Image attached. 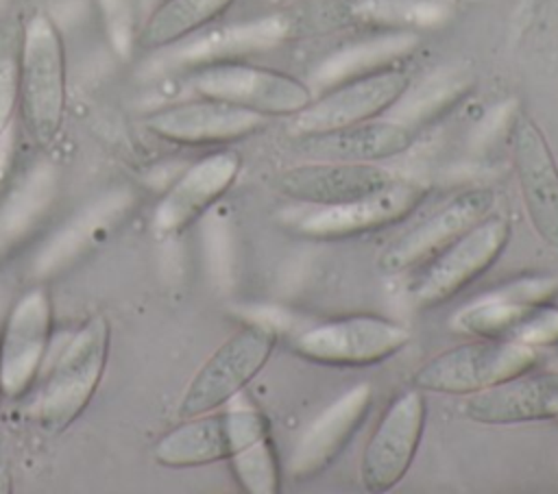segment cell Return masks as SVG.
Returning a JSON list of instances; mask_svg holds the SVG:
<instances>
[{
  "instance_id": "obj_1",
  "label": "cell",
  "mask_w": 558,
  "mask_h": 494,
  "mask_svg": "<svg viewBox=\"0 0 558 494\" xmlns=\"http://www.w3.org/2000/svg\"><path fill=\"white\" fill-rule=\"evenodd\" d=\"M68 111V52L59 24L35 11L22 26L20 48V118L31 139L52 146Z\"/></svg>"
},
{
  "instance_id": "obj_2",
  "label": "cell",
  "mask_w": 558,
  "mask_h": 494,
  "mask_svg": "<svg viewBox=\"0 0 558 494\" xmlns=\"http://www.w3.org/2000/svg\"><path fill=\"white\" fill-rule=\"evenodd\" d=\"M111 326L102 313L85 320L57 357L37 400V420L48 433H63L89 407L109 359Z\"/></svg>"
},
{
  "instance_id": "obj_3",
  "label": "cell",
  "mask_w": 558,
  "mask_h": 494,
  "mask_svg": "<svg viewBox=\"0 0 558 494\" xmlns=\"http://www.w3.org/2000/svg\"><path fill=\"white\" fill-rule=\"evenodd\" d=\"M536 361L538 350L527 344L473 337L471 342L447 348L421 363L414 370L410 385L425 394L471 396L534 370Z\"/></svg>"
},
{
  "instance_id": "obj_4",
  "label": "cell",
  "mask_w": 558,
  "mask_h": 494,
  "mask_svg": "<svg viewBox=\"0 0 558 494\" xmlns=\"http://www.w3.org/2000/svg\"><path fill=\"white\" fill-rule=\"evenodd\" d=\"M277 331L248 322L233 331L194 372L177 405L179 418L227 407L268 363L277 348Z\"/></svg>"
},
{
  "instance_id": "obj_5",
  "label": "cell",
  "mask_w": 558,
  "mask_h": 494,
  "mask_svg": "<svg viewBox=\"0 0 558 494\" xmlns=\"http://www.w3.org/2000/svg\"><path fill=\"white\" fill-rule=\"evenodd\" d=\"M187 83L196 96L222 100L264 118H294L312 100V89L292 74L238 59L190 67Z\"/></svg>"
},
{
  "instance_id": "obj_6",
  "label": "cell",
  "mask_w": 558,
  "mask_h": 494,
  "mask_svg": "<svg viewBox=\"0 0 558 494\" xmlns=\"http://www.w3.org/2000/svg\"><path fill=\"white\" fill-rule=\"evenodd\" d=\"M510 237V220L490 211L421 265V274L410 289L412 302L418 309H434L449 302L499 261Z\"/></svg>"
},
{
  "instance_id": "obj_7",
  "label": "cell",
  "mask_w": 558,
  "mask_h": 494,
  "mask_svg": "<svg viewBox=\"0 0 558 494\" xmlns=\"http://www.w3.org/2000/svg\"><path fill=\"white\" fill-rule=\"evenodd\" d=\"M410 339V329L397 320L375 313H351L301 331L292 339V353L320 366L360 368L395 357Z\"/></svg>"
},
{
  "instance_id": "obj_8",
  "label": "cell",
  "mask_w": 558,
  "mask_h": 494,
  "mask_svg": "<svg viewBox=\"0 0 558 494\" xmlns=\"http://www.w3.org/2000/svg\"><path fill=\"white\" fill-rule=\"evenodd\" d=\"M410 83V72L395 63L351 74L296 113L292 131L294 135L320 133L381 118L405 96Z\"/></svg>"
},
{
  "instance_id": "obj_9",
  "label": "cell",
  "mask_w": 558,
  "mask_h": 494,
  "mask_svg": "<svg viewBox=\"0 0 558 494\" xmlns=\"http://www.w3.org/2000/svg\"><path fill=\"white\" fill-rule=\"evenodd\" d=\"M425 420V392L412 385L386 405L360 457V483L366 492L384 494L401 483L418 453Z\"/></svg>"
},
{
  "instance_id": "obj_10",
  "label": "cell",
  "mask_w": 558,
  "mask_h": 494,
  "mask_svg": "<svg viewBox=\"0 0 558 494\" xmlns=\"http://www.w3.org/2000/svg\"><path fill=\"white\" fill-rule=\"evenodd\" d=\"M495 207V192L488 187H469L447 200L440 209L423 218L395 237L377 257L375 270L381 276H397L418 270L466 229L488 215Z\"/></svg>"
},
{
  "instance_id": "obj_11",
  "label": "cell",
  "mask_w": 558,
  "mask_h": 494,
  "mask_svg": "<svg viewBox=\"0 0 558 494\" xmlns=\"http://www.w3.org/2000/svg\"><path fill=\"white\" fill-rule=\"evenodd\" d=\"M427 194L429 185L425 183L395 178L368 196L331 207H312L294 222V231L325 242L360 237L405 220Z\"/></svg>"
},
{
  "instance_id": "obj_12",
  "label": "cell",
  "mask_w": 558,
  "mask_h": 494,
  "mask_svg": "<svg viewBox=\"0 0 558 494\" xmlns=\"http://www.w3.org/2000/svg\"><path fill=\"white\" fill-rule=\"evenodd\" d=\"M510 157L534 233L558 250V161L543 128L525 113L510 124Z\"/></svg>"
},
{
  "instance_id": "obj_13",
  "label": "cell",
  "mask_w": 558,
  "mask_h": 494,
  "mask_svg": "<svg viewBox=\"0 0 558 494\" xmlns=\"http://www.w3.org/2000/svg\"><path fill=\"white\" fill-rule=\"evenodd\" d=\"M268 118L248 109L196 96L144 115V128L177 146H225L259 133Z\"/></svg>"
},
{
  "instance_id": "obj_14",
  "label": "cell",
  "mask_w": 558,
  "mask_h": 494,
  "mask_svg": "<svg viewBox=\"0 0 558 494\" xmlns=\"http://www.w3.org/2000/svg\"><path fill=\"white\" fill-rule=\"evenodd\" d=\"M52 337V300L46 287L26 289L9 309L0 335V392L22 398L35 383Z\"/></svg>"
},
{
  "instance_id": "obj_15",
  "label": "cell",
  "mask_w": 558,
  "mask_h": 494,
  "mask_svg": "<svg viewBox=\"0 0 558 494\" xmlns=\"http://www.w3.org/2000/svg\"><path fill=\"white\" fill-rule=\"evenodd\" d=\"M242 159L233 150H216L187 165L159 198L153 226L161 237H177L203 218L235 183Z\"/></svg>"
},
{
  "instance_id": "obj_16",
  "label": "cell",
  "mask_w": 558,
  "mask_h": 494,
  "mask_svg": "<svg viewBox=\"0 0 558 494\" xmlns=\"http://www.w3.org/2000/svg\"><path fill=\"white\" fill-rule=\"evenodd\" d=\"M375 390L371 383H357L327 405L301 433L292 457L290 474L305 481L325 472L351 444L373 407Z\"/></svg>"
},
{
  "instance_id": "obj_17",
  "label": "cell",
  "mask_w": 558,
  "mask_h": 494,
  "mask_svg": "<svg viewBox=\"0 0 558 494\" xmlns=\"http://www.w3.org/2000/svg\"><path fill=\"white\" fill-rule=\"evenodd\" d=\"M416 141V131L397 120H366L331 131L303 133L292 137V150L305 161L379 163L408 152Z\"/></svg>"
},
{
  "instance_id": "obj_18",
  "label": "cell",
  "mask_w": 558,
  "mask_h": 494,
  "mask_svg": "<svg viewBox=\"0 0 558 494\" xmlns=\"http://www.w3.org/2000/svg\"><path fill=\"white\" fill-rule=\"evenodd\" d=\"M395 178L379 163L305 161L279 172L275 189L294 202L331 207L384 189Z\"/></svg>"
},
{
  "instance_id": "obj_19",
  "label": "cell",
  "mask_w": 558,
  "mask_h": 494,
  "mask_svg": "<svg viewBox=\"0 0 558 494\" xmlns=\"http://www.w3.org/2000/svg\"><path fill=\"white\" fill-rule=\"evenodd\" d=\"M464 416L477 424H525L558 418V372H523L471 394Z\"/></svg>"
},
{
  "instance_id": "obj_20",
  "label": "cell",
  "mask_w": 558,
  "mask_h": 494,
  "mask_svg": "<svg viewBox=\"0 0 558 494\" xmlns=\"http://www.w3.org/2000/svg\"><path fill=\"white\" fill-rule=\"evenodd\" d=\"M229 457L227 466L246 494H277L281 490V466L270 435L268 418L248 405L229 407Z\"/></svg>"
},
{
  "instance_id": "obj_21",
  "label": "cell",
  "mask_w": 558,
  "mask_h": 494,
  "mask_svg": "<svg viewBox=\"0 0 558 494\" xmlns=\"http://www.w3.org/2000/svg\"><path fill=\"white\" fill-rule=\"evenodd\" d=\"M133 200V192L111 189L89 202L39 248L33 261V272L37 276H50L78 259L94 242H98L102 233H107L113 224H118L120 218L129 213Z\"/></svg>"
},
{
  "instance_id": "obj_22",
  "label": "cell",
  "mask_w": 558,
  "mask_h": 494,
  "mask_svg": "<svg viewBox=\"0 0 558 494\" xmlns=\"http://www.w3.org/2000/svg\"><path fill=\"white\" fill-rule=\"evenodd\" d=\"M229 427L227 411L181 418V424L166 431L153 446V459L163 468H198L227 461Z\"/></svg>"
},
{
  "instance_id": "obj_23",
  "label": "cell",
  "mask_w": 558,
  "mask_h": 494,
  "mask_svg": "<svg viewBox=\"0 0 558 494\" xmlns=\"http://www.w3.org/2000/svg\"><path fill=\"white\" fill-rule=\"evenodd\" d=\"M235 0H161L144 17L137 48L163 50L187 41L216 22Z\"/></svg>"
},
{
  "instance_id": "obj_24",
  "label": "cell",
  "mask_w": 558,
  "mask_h": 494,
  "mask_svg": "<svg viewBox=\"0 0 558 494\" xmlns=\"http://www.w3.org/2000/svg\"><path fill=\"white\" fill-rule=\"evenodd\" d=\"M290 33V20L283 15H268L242 24H233L220 30H214L192 44H187L181 52L179 59L183 65L194 67L201 63H211V61H225V59H235L242 52L259 50L275 46Z\"/></svg>"
},
{
  "instance_id": "obj_25",
  "label": "cell",
  "mask_w": 558,
  "mask_h": 494,
  "mask_svg": "<svg viewBox=\"0 0 558 494\" xmlns=\"http://www.w3.org/2000/svg\"><path fill=\"white\" fill-rule=\"evenodd\" d=\"M57 198L54 168L41 165L24 176L0 202V255L15 248L48 213Z\"/></svg>"
},
{
  "instance_id": "obj_26",
  "label": "cell",
  "mask_w": 558,
  "mask_h": 494,
  "mask_svg": "<svg viewBox=\"0 0 558 494\" xmlns=\"http://www.w3.org/2000/svg\"><path fill=\"white\" fill-rule=\"evenodd\" d=\"M24 22L9 15L0 20V148L7 141L20 109V48Z\"/></svg>"
},
{
  "instance_id": "obj_27",
  "label": "cell",
  "mask_w": 558,
  "mask_h": 494,
  "mask_svg": "<svg viewBox=\"0 0 558 494\" xmlns=\"http://www.w3.org/2000/svg\"><path fill=\"white\" fill-rule=\"evenodd\" d=\"M105 35L113 52L129 59L137 48L140 33V0H96Z\"/></svg>"
},
{
  "instance_id": "obj_28",
  "label": "cell",
  "mask_w": 558,
  "mask_h": 494,
  "mask_svg": "<svg viewBox=\"0 0 558 494\" xmlns=\"http://www.w3.org/2000/svg\"><path fill=\"white\" fill-rule=\"evenodd\" d=\"M11 492V472L7 466H0V494Z\"/></svg>"
},
{
  "instance_id": "obj_29",
  "label": "cell",
  "mask_w": 558,
  "mask_h": 494,
  "mask_svg": "<svg viewBox=\"0 0 558 494\" xmlns=\"http://www.w3.org/2000/svg\"><path fill=\"white\" fill-rule=\"evenodd\" d=\"M554 422H556V424H558V418H556V420H554Z\"/></svg>"
},
{
  "instance_id": "obj_30",
  "label": "cell",
  "mask_w": 558,
  "mask_h": 494,
  "mask_svg": "<svg viewBox=\"0 0 558 494\" xmlns=\"http://www.w3.org/2000/svg\"><path fill=\"white\" fill-rule=\"evenodd\" d=\"M0 396H2V392H0Z\"/></svg>"
}]
</instances>
